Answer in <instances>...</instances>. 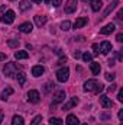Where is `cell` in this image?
<instances>
[{
	"label": "cell",
	"instance_id": "6da1fadb",
	"mask_svg": "<svg viewBox=\"0 0 123 125\" xmlns=\"http://www.w3.org/2000/svg\"><path fill=\"white\" fill-rule=\"evenodd\" d=\"M3 71H4V76H6V77L12 79V77H15V74L19 71V67H18L16 62H7V64L4 65Z\"/></svg>",
	"mask_w": 123,
	"mask_h": 125
},
{
	"label": "cell",
	"instance_id": "7a4b0ae2",
	"mask_svg": "<svg viewBox=\"0 0 123 125\" xmlns=\"http://www.w3.org/2000/svg\"><path fill=\"white\" fill-rule=\"evenodd\" d=\"M15 18H16V15H15V12H13V10H6V12L1 15L0 21H1L3 23H6V25H10V23H13Z\"/></svg>",
	"mask_w": 123,
	"mask_h": 125
},
{
	"label": "cell",
	"instance_id": "3957f363",
	"mask_svg": "<svg viewBox=\"0 0 123 125\" xmlns=\"http://www.w3.org/2000/svg\"><path fill=\"white\" fill-rule=\"evenodd\" d=\"M68 77H70V68H68V67H62V68H60V70L57 71V79H58V82L65 83V82L68 80Z\"/></svg>",
	"mask_w": 123,
	"mask_h": 125
},
{
	"label": "cell",
	"instance_id": "277c9868",
	"mask_svg": "<svg viewBox=\"0 0 123 125\" xmlns=\"http://www.w3.org/2000/svg\"><path fill=\"white\" fill-rule=\"evenodd\" d=\"M77 3H78V0H67L64 12H65L67 15H71V13H74V12L77 10Z\"/></svg>",
	"mask_w": 123,
	"mask_h": 125
},
{
	"label": "cell",
	"instance_id": "5b68a950",
	"mask_svg": "<svg viewBox=\"0 0 123 125\" xmlns=\"http://www.w3.org/2000/svg\"><path fill=\"white\" fill-rule=\"evenodd\" d=\"M28 100L31 102V103H38L39 100H41V94H39V92L38 90H29L28 92Z\"/></svg>",
	"mask_w": 123,
	"mask_h": 125
},
{
	"label": "cell",
	"instance_id": "8992f818",
	"mask_svg": "<svg viewBox=\"0 0 123 125\" xmlns=\"http://www.w3.org/2000/svg\"><path fill=\"white\" fill-rule=\"evenodd\" d=\"M100 105H101L104 109H109V108L113 106V102H112L106 94H101V96H100Z\"/></svg>",
	"mask_w": 123,
	"mask_h": 125
},
{
	"label": "cell",
	"instance_id": "52a82bcc",
	"mask_svg": "<svg viewBox=\"0 0 123 125\" xmlns=\"http://www.w3.org/2000/svg\"><path fill=\"white\" fill-rule=\"evenodd\" d=\"M100 51H101V54H109L110 51H112V44L109 42V41H103L101 42V45H100Z\"/></svg>",
	"mask_w": 123,
	"mask_h": 125
},
{
	"label": "cell",
	"instance_id": "ba28073f",
	"mask_svg": "<svg viewBox=\"0 0 123 125\" xmlns=\"http://www.w3.org/2000/svg\"><path fill=\"white\" fill-rule=\"evenodd\" d=\"M32 29H33V25H32L31 22H25V23L19 25V31L23 32V33H31Z\"/></svg>",
	"mask_w": 123,
	"mask_h": 125
},
{
	"label": "cell",
	"instance_id": "9c48e42d",
	"mask_svg": "<svg viewBox=\"0 0 123 125\" xmlns=\"http://www.w3.org/2000/svg\"><path fill=\"white\" fill-rule=\"evenodd\" d=\"M96 84H97V82H96L94 79L87 80V82L84 83V92H93V90H94V87H96Z\"/></svg>",
	"mask_w": 123,
	"mask_h": 125
},
{
	"label": "cell",
	"instance_id": "30bf717a",
	"mask_svg": "<svg viewBox=\"0 0 123 125\" xmlns=\"http://www.w3.org/2000/svg\"><path fill=\"white\" fill-rule=\"evenodd\" d=\"M45 73V68L42 67V65H33L32 67V76L33 77H39V76H42Z\"/></svg>",
	"mask_w": 123,
	"mask_h": 125
},
{
	"label": "cell",
	"instance_id": "8fae6325",
	"mask_svg": "<svg viewBox=\"0 0 123 125\" xmlns=\"http://www.w3.org/2000/svg\"><path fill=\"white\" fill-rule=\"evenodd\" d=\"M77 103H78V99H77V97H71L68 102H65V105H64L62 109H64V111H70V109H72Z\"/></svg>",
	"mask_w": 123,
	"mask_h": 125
},
{
	"label": "cell",
	"instance_id": "7c38bea8",
	"mask_svg": "<svg viewBox=\"0 0 123 125\" xmlns=\"http://www.w3.org/2000/svg\"><path fill=\"white\" fill-rule=\"evenodd\" d=\"M116 29V26H114V23H107L104 28H101L100 29V33L101 35H109V33H112V32Z\"/></svg>",
	"mask_w": 123,
	"mask_h": 125
},
{
	"label": "cell",
	"instance_id": "4fadbf2b",
	"mask_svg": "<svg viewBox=\"0 0 123 125\" xmlns=\"http://www.w3.org/2000/svg\"><path fill=\"white\" fill-rule=\"evenodd\" d=\"M90 70H91V73L94 74V76H98L100 71H101V65H100V62H90Z\"/></svg>",
	"mask_w": 123,
	"mask_h": 125
},
{
	"label": "cell",
	"instance_id": "5bb4252c",
	"mask_svg": "<svg viewBox=\"0 0 123 125\" xmlns=\"http://www.w3.org/2000/svg\"><path fill=\"white\" fill-rule=\"evenodd\" d=\"M65 124L67 125H80V119L75 115H68L67 119H65Z\"/></svg>",
	"mask_w": 123,
	"mask_h": 125
},
{
	"label": "cell",
	"instance_id": "9a60e30c",
	"mask_svg": "<svg viewBox=\"0 0 123 125\" xmlns=\"http://www.w3.org/2000/svg\"><path fill=\"white\" fill-rule=\"evenodd\" d=\"M62 100H65V92L64 90H60L54 94V103H61Z\"/></svg>",
	"mask_w": 123,
	"mask_h": 125
},
{
	"label": "cell",
	"instance_id": "2e32d148",
	"mask_svg": "<svg viewBox=\"0 0 123 125\" xmlns=\"http://www.w3.org/2000/svg\"><path fill=\"white\" fill-rule=\"evenodd\" d=\"M117 4H119V0H114V1H112V4H110V6H109L106 10H104V13H103V16H101V19H103V18H106V16H109V13H110L113 9H116V7H117Z\"/></svg>",
	"mask_w": 123,
	"mask_h": 125
},
{
	"label": "cell",
	"instance_id": "e0dca14e",
	"mask_svg": "<svg viewBox=\"0 0 123 125\" xmlns=\"http://www.w3.org/2000/svg\"><path fill=\"white\" fill-rule=\"evenodd\" d=\"M46 21H48V18H46V16H44V15H36V16H35V23H36L38 26L45 25V23H46Z\"/></svg>",
	"mask_w": 123,
	"mask_h": 125
},
{
	"label": "cell",
	"instance_id": "ac0fdd59",
	"mask_svg": "<svg viewBox=\"0 0 123 125\" xmlns=\"http://www.w3.org/2000/svg\"><path fill=\"white\" fill-rule=\"evenodd\" d=\"M87 22H88L87 18H78V19L75 21V23H74V28H75V29H80V28H83Z\"/></svg>",
	"mask_w": 123,
	"mask_h": 125
},
{
	"label": "cell",
	"instance_id": "d6986e66",
	"mask_svg": "<svg viewBox=\"0 0 123 125\" xmlns=\"http://www.w3.org/2000/svg\"><path fill=\"white\" fill-rule=\"evenodd\" d=\"M31 0H20V3H19V9L22 10V12H25V10H28V9H31Z\"/></svg>",
	"mask_w": 123,
	"mask_h": 125
},
{
	"label": "cell",
	"instance_id": "ffe728a7",
	"mask_svg": "<svg viewBox=\"0 0 123 125\" xmlns=\"http://www.w3.org/2000/svg\"><path fill=\"white\" fill-rule=\"evenodd\" d=\"M15 77H16V80L19 82V84H25V82H26V74H25L23 71H18Z\"/></svg>",
	"mask_w": 123,
	"mask_h": 125
},
{
	"label": "cell",
	"instance_id": "44dd1931",
	"mask_svg": "<svg viewBox=\"0 0 123 125\" xmlns=\"http://www.w3.org/2000/svg\"><path fill=\"white\" fill-rule=\"evenodd\" d=\"M103 7V1L101 0H91V9L94 12H98Z\"/></svg>",
	"mask_w": 123,
	"mask_h": 125
},
{
	"label": "cell",
	"instance_id": "7402d4cb",
	"mask_svg": "<svg viewBox=\"0 0 123 125\" xmlns=\"http://www.w3.org/2000/svg\"><path fill=\"white\" fill-rule=\"evenodd\" d=\"M10 94H13V89H12V87H6V89L1 92L0 97H1V100H7V97H9Z\"/></svg>",
	"mask_w": 123,
	"mask_h": 125
},
{
	"label": "cell",
	"instance_id": "603a6c76",
	"mask_svg": "<svg viewBox=\"0 0 123 125\" xmlns=\"http://www.w3.org/2000/svg\"><path fill=\"white\" fill-rule=\"evenodd\" d=\"M15 57H16L18 60H26V58L29 57V54H28L26 51H16V52H15Z\"/></svg>",
	"mask_w": 123,
	"mask_h": 125
},
{
	"label": "cell",
	"instance_id": "cb8c5ba5",
	"mask_svg": "<svg viewBox=\"0 0 123 125\" xmlns=\"http://www.w3.org/2000/svg\"><path fill=\"white\" fill-rule=\"evenodd\" d=\"M23 124H25V121H23V118H22V116L15 115V116L12 118V125H23Z\"/></svg>",
	"mask_w": 123,
	"mask_h": 125
},
{
	"label": "cell",
	"instance_id": "d4e9b609",
	"mask_svg": "<svg viewBox=\"0 0 123 125\" xmlns=\"http://www.w3.org/2000/svg\"><path fill=\"white\" fill-rule=\"evenodd\" d=\"M7 47H10V48L19 47V39H10V41H7Z\"/></svg>",
	"mask_w": 123,
	"mask_h": 125
},
{
	"label": "cell",
	"instance_id": "484cf974",
	"mask_svg": "<svg viewBox=\"0 0 123 125\" xmlns=\"http://www.w3.org/2000/svg\"><path fill=\"white\" fill-rule=\"evenodd\" d=\"M61 29L62 31H68V29H71V22L70 21H64L61 23Z\"/></svg>",
	"mask_w": 123,
	"mask_h": 125
},
{
	"label": "cell",
	"instance_id": "4316f807",
	"mask_svg": "<svg viewBox=\"0 0 123 125\" xmlns=\"http://www.w3.org/2000/svg\"><path fill=\"white\" fill-rule=\"evenodd\" d=\"M81 57H83V61H84V62H91L93 55L90 54V52H84V54H83Z\"/></svg>",
	"mask_w": 123,
	"mask_h": 125
},
{
	"label": "cell",
	"instance_id": "83f0119b",
	"mask_svg": "<svg viewBox=\"0 0 123 125\" xmlns=\"http://www.w3.org/2000/svg\"><path fill=\"white\" fill-rule=\"evenodd\" d=\"M49 124L51 125H62V119L61 118H51L49 119Z\"/></svg>",
	"mask_w": 123,
	"mask_h": 125
},
{
	"label": "cell",
	"instance_id": "f1b7e54d",
	"mask_svg": "<svg viewBox=\"0 0 123 125\" xmlns=\"http://www.w3.org/2000/svg\"><path fill=\"white\" fill-rule=\"evenodd\" d=\"M103 90H104V86H103L101 83H97L93 92H94V93H100V92H103Z\"/></svg>",
	"mask_w": 123,
	"mask_h": 125
},
{
	"label": "cell",
	"instance_id": "f546056e",
	"mask_svg": "<svg viewBox=\"0 0 123 125\" xmlns=\"http://www.w3.org/2000/svg\"><path fill=\"white\" fill-rule=\"evenodd\" d=\"M41 121H42V116H41V115H36V116L32 119L31 125H39V124H41Z\"/></svg>",
	"mask_w": 123,
	"mask_h": 125
},
{
	"label": "cell",
	"instance_id": "4dcf8cb0",
	"mask_svg": "<svg viewBox=\"0 0 123 125\" xmlns=\"http://www.w3.org/2000/svg\"><path fill=\"white\" fill-rule=\"evenodd\" d=\"M114 77H116V76H114L113 73H107V74H106V79H107L109 82H113V80H114Z\"/></svg>",
	"mask_w": 123,
	"mask_h": 125
},
{
	"label": "cell",
	"instance_id": "1f68e13d",
	"mask_svg": "<svg viewBox=\"0 0 123 125\" xmlns=\"http://www.w3.org/2000/svg\"><path fill=\"white\" fill-rule=\"evenodd\" d=\"M98 50H100L98 44H93V51H94V55H97V54H98Z\"/></svg>",
	"mask_w": 123,
	"mask_h": 125
},
{
	"label": "cell",
	"instance_id": "d6a6232c",
	"mask_svg": "<svg viewBox=\"0 0 123 125\" xmlns=\"http://www.w3.org/2000/svg\"><path fill=\"white\" fill-rule=\"evenodd\" d=\"M62 3V0H52V6L54 7H60Z\"/></svg>",
	"mask_w": 123,
	"mask_h": 125
},
{
	"label": "cell",
	"instance_id": "836d02e7",
	"mask_svg": "<svg viewBox=\"0 0 123 125\" xmlns=\"http://www.w3.org/2000/svg\"><path fill=\"white\" fill-rule=\"evenodd\" d=\"M117 100H119V102H123V90H119V94H117Z\"/></svg>",
	"mask_w": 123,
	"mask_h": 125
},
{
	"label": "cell",
	"instance_id": "e575fe53",
	"mask_svg": "<svg viewBox=\"0 0 123 125\" xmlns=\"http://www.w3.org/2000/svg\"><path fill=\"white\" fill-rule=\"evenodd\" d=\"M116 41H117V42H122V41H123V33H117Z\"/></svg>",
	"mask_w": 123,
	"mask_h": 125
},
{
	"label": "cell",
	"instance_id": "d590c367",
	"mask_svg": "<svg viewBox=\"0 0 123 125\" xmlns=\"http://www.w3.org/2000/svg\"><path fill=\"white\" fill-rule=\"evenodd\" d=\"M72 57H74V58H80V57H81V52H80V51H75V52L72 54Z\"/></svg>",
	"mask_w": 123,
	"mask_h": 125
},
{
	"label": "cell",
	"instance_id": "8d00e7d4",
	"mask_svg": "<svg viewBox=\"0 0 123 125\" xmlns=\"http://www.w3.org/2000/svg\"><path fill=\"white\" fill-rule=\"evenodd\" d=\"M65 62H67V58H65V57H62V58H60L58 64H60V65H62V64H65Z\"/></svg>",
	"mask_w": 123,
	"mask_h": 125
},
{
	"label": "cell",
	"instance_id": "74e56055",
	"mask_svg": "<svg viewBox=\"0 0 123 125\" xmlns=\"http://www.w3.org/2000/svg\"><path fill=\"white\" fill-rule=\"evenodd\" d=\"M116 86H117V84H114V83H113V84L109 87V92H114V90H116Z\"/></svg>",
	"mask_w": 123,
	"mask_h": 125
},
{
	"label": "cell",
	"instance_id": "f35d334b",
	"mask_svg": "<svg viewBox=\"0 0 123 125\" xmlns=\"http://www.w3.org/2000/svg\"><path fill=\"white\" fill-rule=\"evenodd\" d=\"M7 57H6V54H3V52H0V61H3V60H6Z\"/></svg>",
	"mask_w": 123,
	"mask_h": 125
},
{
	"label": "cell",
	"instance_id": "ab89813d",
	"mask_svg": "<svg viewBox=\"0 0 123 125\" xmlns=\"http://www.w3.org/2000/svg\"><path fill=\"white\" fill-rule=\"evenodd\" d=\"M119 119H120V121L123 119V111H122V109L119 111Z\"/></svg>",
	"mask_w": 123,
	"mask_h": 125
},
{
	"label": "cell",
	"instance_id": "60d3db41",
	"mask_svg": "<svg viewBox=\"0 0 123 125\" xmlns=\"http://www.w3.org/2000/svg\"><path fill=\"white\" fill-rule=\"evenodd\" d=\"M3 116H4V114H3V111H0V124H1V121H3Z\"/></svg>",
	"mask_w": 123,
	"mask_h": 125
},
{
	"label": "cell",
	"instance_id": "b9f144b4",
	"mask_svg": "<svg viewBox=\"0 0 123 125\" xmlns=\"http://www.w3.org/2000/svg\"><path fill=\"white\" fill-rule=\"evenodd\" d=\"M122 15H123V12H122V10H120V12H119V13H117V19H119V21H120V19H122Z\"/></svg>",
	"mask_w": 123,
	"mask_h": 125
},
{
	"label": "cell",
	"instance_id": "7bdbcfd3",
	"mask_svg": "<svg viewBox=\"0 0 123 125\" xmlns=\"http://www.w3.org/2000/svg\"><path fill=\"white\" fill-rule=\"evenodd\" d=\"M31 1H33V3H41L42 0H31Z\"/></svg>",
	"mask_w": 123,
	"mask_h": 125
},
{
	"label": "cell",
	"instance_id": "ee69618b",
	"mask_svg": "<svg viewBox=\"0 0 123 125\" xmlns=\"http://www.w3.org/2000/svg\"><path fill=\"white\" fill-rule=\"evenodd\" d=\"M83 1H87V0H83Z\"/></svg>",
	"mask_w": 123,
	"mask_h": 125
},
{
	"label": "cell",
	"instance_id": "f6af8a7d",
	"mask_svg": "<svg viewBox=\"0 0 123 125\" xmlns=\"http://www.w3.org/2000/svg\"><path fill=\"white\" fill-rule=\"evenodd\" d=\"M83 125H87V124H83Z\"/></svg>",
	"mask_w": 123,
	"mask_h": 125
},
{
	"label": "cell",
	"instance_id": "bcb514c9",
	"mask_svg": "<svg viewBox=\"0 0 123 125\" xmlns=\"http://www.w3.org/2000/svg\"><path fill=\"white\" fill-rule=\"evenodd\" d=\"M12 1H13V0H12Z\"/></svg>",
	"mask_w": 123,
	"mask_h": 125
}]
</instances>
